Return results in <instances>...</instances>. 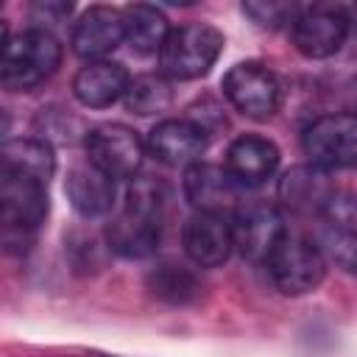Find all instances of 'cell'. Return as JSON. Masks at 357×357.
Instances as JSON below:
<instances>
[{"mask_svg":"<svg viewBox=\"0 0 357 357\" xmlns=\"http://www.w3.org/2000/svg\"><path fill=\"white\" fill-rule=\"evenodd\" d=\"M61 64V45L47 28H25L3 36L0 84L8 92H31L45 84Z\"/></svg>","mask_w":357,"mask_h":357,"instance_id":"cell-1","label":"cell"},{"mask_svg":"<svg viewBox=\"0 0 357 357\" xmlns=\"http://www.w3.org/2000/svg\"><path fill=\"white\" fill-rule=\"evenodd\" d=\"M47 215V184L20 173L0 170V218H3V240L8 248L17 243H28V234Z\"/></svg>","mask_w":357,"mask_h":357,"instance_id":"cell-2","label":"cell"},{"mask_svg":"<svg viewBox=\"0 0 357 357\" xmlns=\"http://www.w3.org/2000/svg\"><path fill=\"white\" fill-rule=\"evenodd\" d=\"M223 50V33L206 22H187L170 31L159 50V67L167 78L192 81L209 73Z\"/></svg>","mask_w":357,"mask_h":357,"instance_id":"cell-3","label":"cell"},{"mask_svg":"<svg viewBox=\"0 0 357 357\" xmlns=\"http://www.w3.org/2000/svg\"><path fill=\"white\" fill-rule=\"evenodd\" d=\"M265 265L271 271L276 290L284 296L312 293L326 276L324 251L318 248V243H310L301 237H284Z\"/></svg>","mask_w":357,"mask_h":357,"instance_id":"cell-4","label":"cell"},{"mask_svg":"<svg viewBox=\"0 0 357 357\" xmlns=\"http://www.w3.org/2000/svg\"><path fill=\"white\" fill-rule=\"evenodd\" d=\"M304 153L312 165L332 167H357V114H324L304 128L301 137Z\"/></svg>","mask_w":357,"mask_h":357,"instance_id":"cell-5","label":"cell"},{"mask_svg":"<svg viewBox=\"0 0 357 357\" xmlns=\"http://www.w3.org/2000/svg\"><path fill=\"white\" fill-rule=\"evenodd\" d=\"M86 159L112 178H128L139 170L145 145L134 128L123 123H100L84 137Z\"/></svg>","mask_w":357,"mask_h":357,"instance_id":"cell-6","label":"cell"},{"mask_svg":"<svg viewBox=\"0 0 357 357\" xmlns=\"http://www.w3.org/2000/svg\"><path fill=\"white\" fill-rule=\"evenodd\" d=\"M231 237H234V248L245 259L268 262L287 234L276 206L265 201H248L231 212Z\"/></svg>","mask_w":357,"mask_h":357,"instance_id":"cell-7","label":"cell"},{"mask_svg":"<svg viewBox=\"0 0 357 357\" xmlns=\"http://www.w3.org/2000/svg\"><path fill=\"white\" fill-rule=\"evenodd\" d=\"M290 28H293V45L307 59H329V56H335L343 47L346 36H349L346 8L335 6V3L304 6Z\"/></svg>","mask_w":357,"mask_h":357,"instance_id":"cell-8","label":"cell"},{"mask_svg":"<svg viewBox=\"0 0 357 357\" xmlns=\"http://www.w3.org/2000/svg\"><path fill=\"white\" fill-rule=\"evenodd\" d=\"M226 100L245 117H271L279 109L282 89L276 75L259 61H240L223 75Z\"/></svg>","mask_w":357,"mask_h":357,"instance_id":"cell-9","label":"cell"},{"mask_svg":"<svg viewBox=\"0 0 357 357\" xmlns=\"http://www.w3.org/2000/svg\"><path fill=\"white\" fill-rule=\"evenodd\" d=\"M184 254L198 268H218L234 251L231 218L215 212H195L181 229Z\"/></svg>","mask_w":357,"mask_h":357,"instance_id":"cell-10","label":"cell"},{"mask_svg":"<svg viewBox=\"0 0 357 357\" xmlns=\"http://www.w3.org/2000/svg\"><path fill=\"white\" fill-rule=\"evenodd\" d=\"M126 39V20L120 8L112 6H89L73 25L70 45L86 61H103Z\"/></svg>","mask_w":357,"mask_h":357,"instance_id":"cell-11","label":"cell"},{"mask_svg":"<svg viewBox=\"0 0 357 357\" xmlns=\"http://www.w3.org/2000/svg\"><path fill=\"white\" fill-rule=\"evenodd\" d=\"M318 248L343 271H357V198H335L321 215Z\"/></svg>","mask_w":357,"mask_h":357,"instance_id":"cell-12","label":"cell"},{"mask_svg":"<svg viewBox=\"0 0 357 357\" xmlns=\"http://www.w3.org/2000/svg\"><path fill=\"white\" fill-rule=\"evenodd\" d=\"M237 192L240 187L220 165L195 162L184 170V198L195 212L229 215V209H237Z\"/></svg>","mask_w":357,"mask_h":357,"instance_id":"cell-13","label":"cell"},{"mask_svg":"<svg viewBox=\"0 0 357 357\" xmlns=\"http://www.w3.org/2000/svg\"><path fill=\"white\" fill-rule=\"evenodd\" d=\"M206 148V128L195 120H162L148 134V151L165 165H195Z\"/></svg>","mask_w":357,"mask_h":357,"instance_id":"cell-14","label":"cell"},{"mask_svg":"<svg viewBox=\"0 0 357 357\" xmlns=\"http://www.w3.org/2000/svg\"><path fill=\"white\" fill-rule=\"evenodd\" d=\"M229 176L234 178V184L243 190V187H259L265 184L276 167H279V148L259 137V134H245V137H237L229 151H226V165Z\"/></svg>","mask_w":357,"mask_h":357,"instance_id":"cell-15","label":"cell"},{"mask_svg":"<svg viewBox=\"0 0 357 357\" xmlns=\"http://www.w3.org/2000/svg\"><path fill=\"white\" fill-rule=\"evenodd\" d=\"M279 195L282 201L298 212V215H324L326 206L337 198L335 184L329 178V173L318 165H296L284 173L282 184H279Z\"/></svg>","mask_w":357,"mask_h":357,"instance_id":"cell-16","label":"cell"},{"mask_svg":"<svg viewBox=\"0 0 357 357\" xmlns=\"http://www.w3.org/2000/svg\"><path fill=\"white\" fill-rule=\"evenodd\" d=\"M131 78L126 73L123 64L117 61H86L75 78H73V95L78 103L89 106V109H106L112 103H117L120 98H126Z\"/></svg>","mask_w":357,"mask_h":357,"instance_id":"cell-17","label":"cell"},{"mask_svg":"<svg viewBox=\"0 0 357 357\" xmlns=\"http://www.w3.org/2000/svg\"><path fill=\"white\" fill-rule=\"evenodd\" d=\"M64 192L73 204V209L84 218H100L114 204V178L98 170L89 159L78 162L67 170Z\"/></svg>","mask_w":357,"mask_h":357,"instance_id":"cell-18","label":"cell"},{"mask_svg":"<svg viewBox=\"0 0 357 357\" xmlns=\"http://www.w3.org/2000/svg\"><path fill=\"white\" fill-rule=\"evenodd\" d=\"M162 237V220L123 209L106 226V245L123 259H145L156 251Z\"/></svg>","mask_w":357,"mask_h":357,"instance_id":"cell-19","label":"cell"},{"mask_svg":"<svg viewBox=\"0 0 357 357\" xmlns=\"http://www.w3.org/2000/svg\"><path fill=\"white\" fill-rule=\"evenodd\" d=\"M123 20H126V42L131 45V50H137L139 56H151L165 47L170 36L165 11L148 3H134L123 8Z\"/></svg>","mask_w":357,"mask_h":357,"instance_id":"cell-20","label":"cell"},{"mask_svg":"<svg viewBox=\"0 0 357 357\" xmlns=\"http://www.w3.org/2000/svg\"><path fill=\"white\" fill-rule=\"evenodd\" d=\"M145 287L165 304H190L201 296L198 273L178 262H159L156 268H151L145 276Z\"/></svg>","mask_w":357,"mask_h":357,"instance_id":"cell-21","label":"cell"},{"mask_svg":"<svg viewBox=\"0 0 357 357\" xmlns=\"http://www.w3.org/2000/svg\"><path fill=\"white\" fill-rule=\"evenodd\" d=\"M3 167L28 173V176L47 184L53 170H56V156L45 139L20 137V139H8L3 145Z\"/></svg>","mask_w":357,"mask_h":357,"instance_id":"cell-22","label":"cell"},{"mask_svg":"<svg viewBox=\"0 0 357 357\" xmlns=\"http://www.w3.org/2000/svg\"><path fill=\"white\" fill-rule=\"evenodd\" d=\"M126 109L139 114V117H151V114H162L170 109L173 103V89L167 84L165 75H137L128 89H126Z\"/></svg>","mask_w":357,"mask_h":357,"instance_id":"cell-23","label":"cell"},{"mask_svg":"<svg viewBox=\"0 0 357 357\" xmlns=\"http://www.w3.org/2000/svg\"><path fill=\"white\" fill-rule=\"evenodd\" d=\"M243 11L262 28H284V25L296 22L301 8L296 3H284V0H248V3H243Z\"/></svg>","mask_w":357,"mask_h":357,"instance_id":"cell-24","label":"cell"},{"mask_svg":"<svg viewBox=\"0 0 357 357\" xmlns=\"http://www.w3.org/2000/svg\"><path fill=\"white\" fill-rule=\"evenodd\" d=\"M33 14H36V20L42 22V25H36V28H45V22H61V20L70 14V6H64V3H39V6L33 8Z\"/></svg>","mask_w":357,"mask_h":357,"instance_id":"cell-25","label":"cell"},{"mask_svg":"<svg viewBox=\"0 0 357 357\" xmlns=\"http://www.w3.org/2000/svg\"><path fill=\"white\" fill-rule=\"evenodd\" d=\"M346 8V20H349V33L357 36V3L354 6H343Z\"/></svg>","mask_w":357,"mask_h":357,"instance_id":"cell-26","label":"cell"}]
</instances>
